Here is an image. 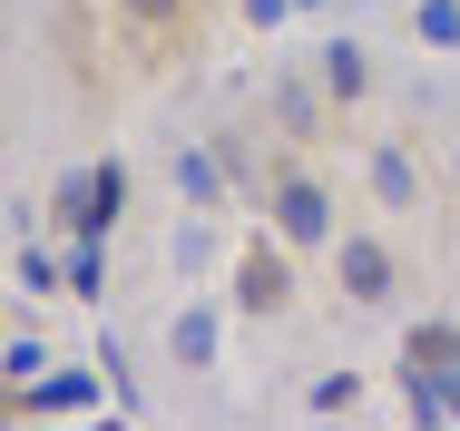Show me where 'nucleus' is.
<instances>
[{
  "label": "nucleus",
  "mask_w": 460,
  "mask_h": 431,
  "mask_svg": "<svg viewBox=\"0 0 460 431\" xmlns=\"http://www.w3.org/2000/svg\"><path fill=\"white\" fill-rule=\"evenodd\" d=\"M265 226H275L294 256H333V236H343V226H333V186L284 157V167L265 176Z\"/></svg>",
  "instance_id": "nucleus-1"
},
{
  "label": "nucleus",
  "mask_w": 460,
  "mask_h": 431,
  "mask_svg": "<svg viewBox=\"0 0 460 431\" xmlns=\"http://www.w3.org/2000/svg\"><path fill=\"white\" fill-rule=\"evenodd\" d=\"M226 304H235V314H255V324L294 314V246H284L275 226H255V236L226 256Z\"/></svg>",
  "instance_id": "nucleus-2"
},
{
  "label": "nucleus",
  "mask_w": 460,
  "mask_h": 431,
  "mask_svg": "<svg viewBox=\"0 0 460 431\" xmlns=\"http://www.w3.org/2000/svg\"><path fill=\"white\" fill-rule=\"evenodd\" d=\"M118 216H128V167L118 157H89V167H69L49 186V226L59 236H118Z\"/></svg>",
  "instance_id": "nucleus-3"
},
{
  "label": "nucleus",
  "mask_w": 460,
  "mask_h": 431,
  "mask_svg": "<svg viewBox=\"0 0 460 431\" xmlns=\"http://www.w3.org/2000/svg\"><path fill=\"white\" fill-rule=\"evenodd\" d=\"M333 284H343L353 314H382V304L402 294V246H392L382 226H343V236H333Z\"/></svg>",
  "instance_id": "nucleus-4"
},
{
  "label": "nucleus",
  "mask_w": 460,
  "mask_h": 431,
  "mask_svg": "<svg viewBox=\"0 0 460 431\" xmlns=\"http://www.w3.org/2000/svg\"><path fill=\"white\" fill-rule=\"evenodd\" d=\"M108 20H118L128 69H167L186 40H196V0H108Z\"/></svg>",
  "instance_id": "nucleus-5"
},
{
  "label": "nucleus",
  "mask_w": 460,
  "mask_h": 431,
  "mask_svg": "<svg viewBox=\"0 0 460 431\" xmlns=\"http://www.w3.org/2000/svg\"><path fill=\"white\" fill-rule=\"evenodd\" d=\"M363 186H372V206H382V216H411V206H421V186H431V176H421V148H411V138H372Z\"/></svg>",
  "instance_id": "nucleus-6"
},
{
  "label": "nucleus",
  "mask_w": 460,
  "mask_h": 431,
  "mask_svg": "<svg viewBox=\"0 0 460 431\" xmlns=\"http://www.w3.org/2000/svg\"><path fill=\"white\" fill-rule=\"evenodd\" d=\"M216 353H226V314L206 294H186L177 314H167V363L177 373H216Z\"/></svg>",
  "instance_id": "nucleus-7"
},
{
  "label": "nucleus",
  "mask_w": 460,
  "mask_h": 431,
  "mask_svg": "<svg viewBox=\"0 0 460 431\" xmlns=\"http://www.w3.org/2000/svg\"><path fill=\"white\" fill-rule=\"evenodd\" d=\"M314 79H323V98H333V108L353 118V108H372V49H363V40H343V30H333V40L314 49Z\"/></svg>",
  "instance_id": "nucleus-8"
},
{
  "label": "nucleus",
  "mask_w": 460,
  "mask_h": 431,
  "mask_svg": "<svg viewBox=\"0 0 460 431\" xmlns=\"http://www.w3.org/2000/svg\"><path fill=\"white\" fill-rule=\"evenodd\" d=\"M167 176H177L186 216H226V196H235V176H226V157H216V138H206V148H177Z\"/></svg>",
  "instance_id": "nucleus-9"
},
{
  "label": "nucleus",
  "mask_w": 460,
  "mask_h": 431,
  "mask_svg": "<svg viewBox=\"0 0 460 431\" xmlns=\"http://www.w3.org/2000/svg\"><path fill=\"white\" fill-rule=\"evenodd\" d=\"M402 373H460V324L421 314V324L402 334Z\"/></svg>",
  "instance_id": "nucleus-10"
},
{
  "label": "nucleus",
  "mask_w": 460,
  "mask_h": 431,
  "mask_svg": "<svg viewBox=\"0 0 460 431\" xmlns=\"http://www.w3.org/2000/svg\"><path fill=\"white\" fill-rule=\"evenodd\" d=\"M69 294H79V304L108 294V236H69Z\"/></svg>",
  "instance_id": "nucleus-11"
},
{
  "label": "nucleus",
  "mask_w": 460,
  "mask_h": 431,
  "mask_svg": "<svg viewBox=\"0 0 460 431\" xmlns=\"http://www.w3.org/2000/svg\"><path fill=\"white\" fill-rule=\"evenodd\" d=\"M411 40L421 49H460V0H411Z\"/></svg>",
  "instance_id": "nucleus-12"
},
{
  "label": "nucleus",
  "mask_w": 460,
  "mask_h": 431,
  "mask_svg": "<svg viewBox=\"0 0 460 431\" xmlns=\"http://www.w3.org/2000/svg\"><path fill=\"white\" fill-rule=\"evenodd\" d=\"M89 402H98V382H89V373H49V382L30 392V412H89Z\"/></svg>",
  "instance_id": "nucleus-13"
},
{
  "label": "nucleus",
  "mask_w": 460,
  "mask_h": 431,
  "mask_svg": "<svg viewBox=\"0 0 460 431\" xmlns=\"http://www.w3.org/2000/svg\"><path fill=\"white\" fill-rule=\"evenodd\" d=\"M20 294H69V256H49V246H20Z\"/></svg>",
  "instance_id": "nucleus-14"
},
{
  "label": "nucleus",
  "mask_w": 460,
  "mask_h": 431,
  "mask_svg": "<svg viewBox=\"0 0 460 431\" xmlns=\"http://www.w3.org/2000/svg\"><path fill=\"white\" fill-rule=\"evenodd\" d=\"M304 402H314V412H353V402H363V373H343V363H333V373H314V382H304Z\"/></svg>",
  "instance_id": "nucleus-15"
},
{
  "label": "nucleus",
  "mask_w": 460,
  "mask_h": 431,
  "mask_svg": "<svg viewBox=\"0 0 460 431\" xmlns=\"http://www.w3.org/2000/svg\"><path fill=\"white\" fill-rule=\"evenodd\" d=\"M0 363H10V392H30V382L49 373V344H40V334H10V353H0Z\"/></svg>",
  "instance_id": "nucleus-16"
},
{
  "label": "nucleus",
  "mask_w": 460,
  "mask_h": 431,
  "mask_svg": "<svg viewBox=\"0 0 460 431\" xmlns=\"http://www.w3.org/2000/svg\"><path fill=\"white\" fill-rule=\"evenodd\" d=\"M235 10H245V30H284V20L304 10V0H235Z\"/></svg>",
  "instance_id": "nucleus-17"
},
{
  "label": "nucleus",
  "mask_w": 460,
  "mask_h": 431,
  "mask_svg": "<svg viewBox=\"0 0 460 431\" xmlns=\"http://www.w3.org/2000/svg\"><path fill=\"white\" fill-rule=\"evenodd\" d=\"M451 196H460V148H451Z\"/></svg>",
  "instance_id": "nucleus-18"
},
{
  "label": "nucleus",
  "mask_w": 460,
  "mask_h": 431,
  "mask_svg": "<svg viewBox=\"0 0 460 431\" xmlns=\"http://www.w3.org/2000/svg\"><path fill=\"white\" fill-rule=\"evenodd\" d=\"M304 10H323V0H304Z\"/></svg>",
  "instance_id": "nucleus-19"
}]
</instances>
